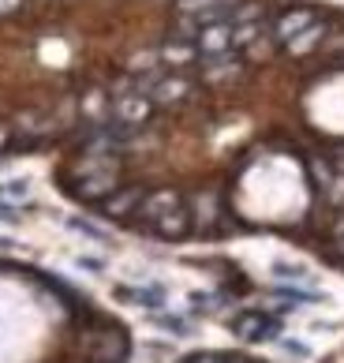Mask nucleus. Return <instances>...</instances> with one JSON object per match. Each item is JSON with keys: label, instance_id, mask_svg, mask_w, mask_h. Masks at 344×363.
<instances>
[{"label": "nucleus", "instance_id": "obj_1", "mask_svg": "<svg viewBox=\"0 0 344 363\" xmlns=\"http://www.w3.org/2000/svg\"><path fill=\"white\" fill-rule=\"evenodd\" d=\"M90 311L98 307L68 281L0 262V363H45V341Z\"/></svg>", "mask_w": 344, "mask_h": 363}, {"label": "nucleus", "instance_id": "obj_2", "mask_svg": "<svg viewBox=\"0 0 344 363\" xmlns=\"http://www.w3.org/2000/svg\"><path fill=\"white\" fill-rule=\"evenodd\" d=\"M142 195H147V187H120V184H116L113 191L98 203V210L105 213V218H116V221H120V218H135Z\"/></svg>", "mask_w": 344, "mask_h": 363}, {"label": "nucleus", "instance_id": "obj_3", "mask_svg": "<svg viewBox=\"0 0 344 363\" xmlns=\"http://www.w3.org/2000/svg\"><path fill=\"white\" fill-rule=\"evenodd\" d=\"M314 19H319V16H314L311 8H292V11H285V16L273 23L270 38H273L277 45H288V42H292V38H296V34L303 30V26H311Z\"/></svg>", "mask_w": 344, "mask_h": 363}, {"label": "nucleus", "instance_id": "obj_4", "mask_svg": "<svg viewBox=\"0 0 344 363\" xmlns=\"http://www.w3.org/2000/svg\"><path fill=\"white\" fill-rule=\"evenodd\" d=\"M326 38H329V26L314 19L311 26H303V30H299V34H296L285 49L292 52V57H303V52H314V49H319V45L326 42Z\"/></svg>", "mask_w": 344, "mask_h": 363}, {"label": "nucleus", "instance_id": "obj_5", "mask_svg": "<svg viewBox=\"0 0 344 363\" xmlns=\"http://www.w3.org/2000/svg\"><path fill=\"white\" fill-rule=\"evenodd\" d=\"M333 233H337V236H344V218H337V225H333Z\"/></svg>", "mask_w": 344, "mask_h": 363}, {"label": "nucleus", "instance_id": "obj_6", "mask_svg": "<svg viewBox=\"0 0 344 363\" xmlns=\"http://www.w3.org/2000/svg\"><path fill=\"white\" fill-rule=\"evenodd\" d=\"M337 255H340V259H344V236L337 240Z\"/></svg>", "mask_w": 344, "mask_h": 363}, {"label": "nucleus", "instance_id": "obj_7", "mask_svg": "<svg viewBox=\"0 0 344 363\" xmlns=\"http://www.w3.org/2000/svg\"><path fill=\"white\" fill-rule=\"evenodd\" d=\"M337 169H344V157H340V161H337Z\"/></svg>", "mask_w": 344, "mask_h": 363}]
</instances>
